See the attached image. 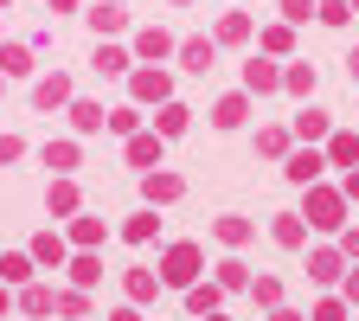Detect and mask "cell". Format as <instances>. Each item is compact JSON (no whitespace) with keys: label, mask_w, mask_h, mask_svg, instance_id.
<instances>
[{"label":"cell","mask_w":359,"mask_h":321,"mask_svg":"<svg viewBox=\"0 0 359 321\" xmlns=\"http://www.w3.org/2000/svg\"><path fill=\"white\" fill-rule=\"evenodd\" d=\"M0 277H7V283H26L32 277V257H0Z\"/></svg>","instance_id":"cell-22"},{"label":"cell","mask_w":359,"mask_h":321,"mask_svg":"<svg viewBox=\"0 0 359 321\" xmlns=\"http://www.w3.org/2000/svg\"><path fill=\"white\" fill-rule=\"evenodd\" d=\"M283 84H289V90H314V65H295V71H283Z\"/></svg>","instance_id":"cell-31"},{"label":"cell","mask_w":359,"mask_h":321,"mask_svg":"<svg viewBox=\"0 0 359 321\" xmlns=\"http://www.w3.org/2000/svg\"><path fill=\"white\" fill-rule=\"evenodd\" d=\"M321 167H327V161L314 155V148H295V155H289V180H295V187H314V180H321Z\"/></svg>","instance_id":"cell-4"},{"label":"cell","mask_w":359,"mask_h":321,"mask_svg":"<svg viewBox=\"0 0 359 321\" xmlns=\"http://www.w3.org/2000/svg\"><path fill=\"white\" fill-rule=\"evenodd\" d=\"M276 244H302V218H295V212L276 218Z\"/></svg>","instance_id":"cell-24"},{"label":"cell","mask_w":359,"mask_h":321,"mask_svg":"<svg viewBox=\"0 0 359 321\" xmlns=\"http://www.w3.org/2000/svg\"><path fill=\"white\" fill-rule=\"evenodd\" d=\"M0 315H7V289H0Z\"/></svg>","instance_id":"cell-47"},{"label":"cell","mask_w":359,"mask_h":321,"mask_svg":"<svg viewBox=\"0 0 359 321\" xmlns=\"http://www.w3.org/2000/svg\"><path fill=\"white\" fill-rule=\"evenodd\" d=\"M346 65H353V84H359V52H353V58H346Z\"/></svg>","instance_id":"cell-46"},{"label":"cell","mask_w":359,"mask_h":321,"mask_svg":"<svg viewBox=\"0 0 359 321\" xmlns=\"http://www.w3.org/2000/svg\"><path fill=\"white\" fill-rule=\"evenodd\" d=\"M0 7H7V0H0Z\"/></svg>","instance_id":"cell-50"},{"label":"cell","mask_w":359,"mask_h":321,"mask_svg":"<svg viewBox=\"0 0 359 321\" xmlns=\"http://www.w3.org/2000/svg\"><path fill=\"white\" fill-rule=\"evenodd\" d=\"M128 238L142 244V238H154V212H142V218H128Z\"/></svg>","instance_id":"cell-35"},{"label":"cell","mask_w":359,"mask_h":321,"mask_svg":"<svg viewBox=\"0 0 359 321\" xmlns=\"http://www.w3.org/2000/svg\"><path fill=\"white\" fill-rule=\"evenodd\" d=\"M180 65L187 71H212V39H187L180 45Z\"/></svg>","instance_id":"cell-7"},{"label":"cell","mask_w":359,"mask_h":321,"mask_svg":"<svg viewBox=\"0 0 359 321\" xmlns=\"http://www.w3.org/2000/svg\"><path fill=\"white\" fill-rule=\"evenodd\" d=\"M128 161L135 167H154L161 161V135H135V142H128Z\"/></svg>","instance_id":"cell-10"},{"label":"cell","mask_w":359,"mask_h":321,"mask_svg":"<svg viewBox=\"0 0 359 321\" xmlns=\"http://www.w3.org/2000/svg\"><path fill=\"white\" fill-rule=\"evenodd\" d=\"M71 122H77L83 135H97V129H103L109 116H103V103H71Z\"/></svg>","instance_id":"cell-12"},{"label":"cell","mask_w":359,"mask_h":321,"mask_svg":"<svg viewBox=\"0 0 359 321\" xmlns=\"http://www.w3.org/2000/svg\"><path fill=\"white\" fill-rule=\"evenodd\" d=\"M283 13H289V20H308V13H314V0H283Z\"/></svg>","instance_id":"cell-39"},{"label":"cell","mask_w":359,"mask_h":321,"mask_svg":"<svg viewBox=\"0 0 359 321\" xmlns=\"http://www.w3.org/2000/svg\"><path fill=\"white\" fill-rule=\"evenodd\" d=\"M7 161H20V142H13V135H0V167H7Z\"/></svg>","instance_id":"cell-40"},{"label":"cell","mask_w":359,"mask_h":321,"mask_svg":"<svg viewBox=\"0 0 359 321\" xmlns=\"http://www.w3.org/2000/svg\"><path fill=\"white\" fill-rule=\"evenodd\" d=\"M109 129L116 135H135V110H109Z\"/></svg>","instance_id":"cell-38"},{"label":"cell","mask_w":359,"mask_h":321,"mask_svg":"<svg viewBox=\"0 0 359 321\" xmlns=\"http://www.w3.org/2000/svg\"><path fill=\"white\" fill-rule=\"evenodd\" d=\"M148 199H180V173H148Z\"/></svg>","instance_id":"cell-15"},{"label":"cell","mask_w":359,"mask_h":321,"mask_svg":"<svg viewBox=\"0 0 359 321\" xmlns=\"http://www.w3.org/2000/svg\"><path fill=\"white\" fill-rule=\"evenodd\" d=\"M218 283L224 289H244V263H218Z\"/></svg>","instance_id":"cell-36"},{"label":"cell","mask_w":359,"mask_h":321,"mask_svg":"<svg viewBox=\"0 0 359 321\" xmlns=\"http://www.w3.org/2000/svg\"><path fill=\"white\" fill-rule=\"evenodd\" d=\"M32 257H39V263H65V238H52V232L32 238Z\"/></svg>","instance_id":"cell-17"},{"label":"cell","mask_w":359,"mask_h":321,"mask_svg":"<svg viewBox=\"0 0 359 321\" xmlns=\"http://www.w3.org/2000/svg\"><path fill=\"white\" fill-rule=\"evenodd\" d=\"M295 135H302V142H321V135H327V116L321 110H302L295 116Z\"/></svg>","instance_id":"cell-13"},{"label":"cell","mask_w":359,"mask_h":321,"mask_svg":"<svg viewBox=\"0 0 359 321\" xmlns=\"http://www.w3.org/2000/svg\"><path fill=\"white\" fill-rule=\"evenodd\" d=\"M0 71H7V77H26L32 71V52H26V45H0Z\"/></svg>","instance_id":"cell-11"},{"label":"cell","mask_w":359,"mask_h":321,"mask_svg":"<svg viewBox=\"0 0 359 321\" xmlns=\"http://www.w3.org/2000/svg\"><path fill=\"white\" fill-rule=\"evenodd\" d=\"M180 7H187V0H180Z\"/></svg>","instance_id":"cell-49"},{"label":"cell","mask_w":359,"mask_h":321,"mask_svg":"<svg viewBox=\"0 0 359 321\" xmlns=\"http://www.w3.org/2000/svg\"><path fill=\"white\" fill-rule=\"evenodd\" d=\"M45 167H58V173H71V167H77V148H71V142H52V148H45Z\"/></svg>","instance_id":"cell-19"},{"label":"cell","mask_w":359,"mask_h":321,"mask_svg":"<svg viewBox=\"0 0 359 321\" xmlns=\"http://www.w3.org/2000/svg\"><path fill=\"white\" fill-rule=\"evenodd\" d=\"M269 321H308V315H295V308H276V315H269Z\"/></svg>","instance_id":"cell-42"},{"label":"cell","mask_w":359,"mask_h":321,"mask_svg":"<svg viewBox=\"0 0 359 321\" xmlns=\"http://www.w3.org/2000/svg\"><path fill=\"white\" fill-rule=\"evenodd\" d=\"M346 7H353V13H359V0H346Z\"/></svg>","instance_id":"cell-48"},{"label":"cell","mask_w":359,"mask_h":321,"mask_svg":"<svg viewBox=\"0 0 359 321\" xmlns=\"http://www.w3.org/2000/svg\"><path fill=\"white\" fill-rule=\"evenodd\" d=\"M154 129H161V135H180V129H187V110H180V103H161Z\"/></svg>","instance_id":"cell-18"},{"label":"cell","mask_w":359,"mask_h":321,"mask_svg":"<svg viewBox=\"0 0 359 321\" xmlns=\"http://www.w3.org/2000/svg\"><path fill=\"white\" fill-rule=\"evenodd\" d=\"M346 193H353V199H359V167H346Z\"/></svg>","instance_id":"cell-41"},{"label":"cell","mask_w":359,"mask_h":321,"mask_svg":"<svg viewBox=\"0 0 359 321\" xmlns=\"http://www.w3.org/2000/svg\"><path fill=\"white\" fill-rule=\"evenodd\" d=\"M116 321H142V315H135V308H122V315H116Z\"/></svg>","instance_id":"cell-45"},{"label":"cell","mask_w":359,"mask_h":321,"mask_svg":"<svg viewBox=\"0 0 359 321\" xmlns=\"http://www.w3.org/2000/svg\"><path fill=\"white\" fill-rule=\"evenodd\" d=\"M71 277H77V283H83V289H90V283H97V277H103V263H97V257H90V251H83V257H77V263H71Z\"/></svg>","instance_id":"cell-21"},{"label":"cell","mask_w":359,"mask_h":321,"mask_svg":"<svg viewBox=\"0 0 359 321\" xmlns=\"http://www.w3.org/2000/svg\"><path fill=\"white\" fill-rule=\"evenodd\" d=\"M218 238H224V244H244L250 225H244V218H218Z\"/></svg>","instance_id":"cell-27"},{"label":"cell","mask_w":359,"mask_h":321,"mask_svg":"<svg viewBox=\"0 0 359 321\" xmlns=\"http://www.w3.org/2000/svg\"><path fill=\"white\" fill-rule=\"evenodd\" d=\"M340 212H346V199H340V193H327V187H314V193H308V225H321V232H340Z\"/></svg>","instance_id":"cell-2"},{"label":"cell","mask_w":359,"mask_h":321,"mask_svg":"<svg viewBox=\"0 0 359 321\" xmlns=\"http://www.w3.org/2000/svg\"><path fill=\"white\" fill-rule=\"evenodd\" d=\"M97 71H103V77H122L128 58H122V52H97Z\"/></svg>","instance_id":"cell-30"},{"label":"cell","mask_w":359,"mask_h":321,"mask_svg":"<svg viewBox=\"0 0 359 321\" xmlns=\"http://www.w3.org/2000/svg\"><path fill=\"white\" fill-rule=\"evenodd\" d=\"M187 308H193V315H205V308H218V289H187Z\"/></svg>","instance_id":"cell-32"},{"label":"cell","mask_w":359,"mask_h":321,"mask_svg":"<svg viewBox=\"0 0 359 321\" xmlns=\"http://www.w3.org/2000/svg\"><path fill=\"white\" fill-rule=\"evenodd\" d=\"M52 212H77V187H71V180H58V187H52Z\"/></svg>","instance_id":"cell-25"},{"label":"cell","mask_w":359,"mask_h":321,"mask_svg":"<svg viewBox=\"0 0 359 321\" xmlns=\"http://www.w3.org/2000/svg\"><path fill=\"white\" fill-rule=\"evenodd\" d=\"M244 110H250L244 97H224V103L212 110V122H218V129H238V122H244Z\"/></svg>","instance_id":"cell-14"},{"label":"cell","mask_w":359,"mask_h":321,"mask_svg":"<svg viewBox=\"0 0 359 321\" xmlns=\"http://www.w3.org/2000/svg\"><path fill=\"white\" fill-rule=\"evenodd\" d=\"M314 13H321L327 26H346V20H353V7H346V0H321V7H314Z\"/></svg>","instance_id":"cell-23"},{"label":"cell","mask_w":359,"mask_h":321,"mask_svg":"<svg viewBox=\"0 0 359 321\" xmlns=\"http://www.w3.org/2000/svg\"><path fill=\"white\" fill-rule=\"evenodd\" d=\"M346 257H359V232H346Z\"/></svg>","instance_id":"cell-44"},{"label":"cell","mask_w":359,"mask_h":321,"mask_svg":"<svg viewBox=\"0 0 359 321\" xmlns=\"http://www.w3.org/2000/svg\"><path fill=\"white\" fill-rule=\"evenodd\" d=\"M128 296H135V302H148V296H154V277H148V270H135V277H128Z\"/></svg>","instance_id":"cell-33"},{"label":"cell","mask_w":359,"mask_h":321,"mask_svg":"<svg viewBox=\"0 0 359 321\" xmlns=\"http://www.w3.org/2000/svg\"><path fill=\"white\" fill-rule=\"evenodd\" d=\"M90 26H97V32H116V26H122V7H97V13H90Z\"/></svg>","instance_id":"cell-29"},{"label":"cell","mask_w":359,"mask_h":321,"mask_svg":"<svg viewBox=\"0 0 359 321\" xmlns=\"http://www.w3.org/2000/svg\"><path fill=\"white\" fill-rule=\"evenodd\" d=\"M244 32H250V20H244V13H231V20H224V26H218V39H224V45H238Z\"/></svg>","instance_id":"cell-28"},{"label":"cell","mask_w":359,"mask_h":321,"mask_svg":"<svg viewBox=\"0 0 359 321\" xmlns=\"http://www.w3.org/2000/svg\"><path fill=\"white\" fill-rule=\"evenodd\" d=\"M257 148H263V155H289V135H283V129H263Z\"/></svg>","instance_id":"cell-26"},{"label":"cell","mask_w":359,"mask_h":321,"mask_svg":"<svg viewBox=\"0 0 359 321\" xmlns=\"http://www.w3.org/2000/svg\"><path fill=\"white\" fill-rule=\"evenodd\" d=\"M103 238V218H77V244H97Z\"/></svg>","instance_id":"cell-34"},{"label":"cell","mask_w":359,"mask_h":321,"mask_svg":"<svg viewBox=\"0 0 359 321\" xmlns=\"http://www.w3.org/2000/svg\"><path fill=\"white\" fill-rule=\"evenodd\" d=\"M135 97L142 103H167V77L161 71H135Z\"/></svg>","instance_id":"cell-6"},{"label":"cell","mask_w":359,"mask_h":321,"mask_svg":"<svg viewBox=\"0 0 359 321\" xmlns=\"http://www.w3.org/2000/svg\"><path fill=\"white\" fill-rule=\"evenodd\" d=\"M244 90H250V97H263V90H283V71L269 65V58H250V65H244Z\"/></svg>","instance_id":"cell-3"},{"label":"cell","mask_w":359,"mask_h":321,"mask_svg":"<svg viewBox=\"0 0 359 321\" xmlns=\"http://www.w3.org/2000/svg\"><path fill=\"white\" fill-rule=\"evenodd\" d=\"M308 321H346V302H321V308H314Z\"/></svg>","instance_id":"cell-37"},{"label":"cell","mask_w":359,"mask_h":321,"mask_svg":"<svg viewBox=\"0 0 359 321\" xmlns=\"http://www.w3.org/2000/svg\"><path fill=\"white\" fill-rule=\"evenodd\" d=\"M135 52H142V58H161V52H173V39H167V32H154V26H148V32H142V39H135Z\"/></svg>","instance_id":"cell-16"},{"label":"cell","mask_w":359,"mask_h":321,"mask_svg":"<svg viewBox=\"0 0 359 321\" xmlns=\"http://www.w3.org/2000/svg\"><path fill=\"white\" fill-rule=\"evenodd\" d=\"M161 277L180 283V289H193V277H199V244H173L167 263H161Z\"/></svg>","instance_id":"cell-1"},{"label":"cell","mask_w":359,"mask_h":321,"mask_svg":"<svg viewBox=\"0 0 359 321\" xmlns=\"http://www.w3.org/2000/svg\"><path fill=\"white\" fill-rule=\"evenodd\" d=\"M327 161L334 167H359V135H334V142H327Z\"/></svg>","instance_id":"cell-8"},{"label":"cell","mask_w":359,"mask_h":321,"mask_svg":"<svg viewBox=\"0 0 359 321\" xmlns=\"http://www.w3.org/2000/svg\"><path fill=\"white\" fill-rule=\"evenodd\" d=\"M308 277H314V283H334V277H340V251H314V257H308Z\"/></svg>","instance_id":"cell-9"},{"label":"cell","mask_w":359,"mask_h":321,"mask_svg":"<svg viewBox=\"0 0 359 321\" xmlns=\"http://www.w3.org/2000/svg\"><path fill=\"white\" fill-rule=\"evenodd\" d=\"M32 103H39V110H58V103H71V77H45V84L32 90Z\"/></svg>","instance_id":"cell-5"},{"label":"cell","mask_w":359,"mask_h":321,"mask_svg":"<svg viewBox=\"0 0 359 321\" xmlns=\"http://www.w3.org/2000/svg\"><path fill=\"white\" fill-rule=\"evenodd\" d=\"M20 302H26V315H52V308H58V296H52V289H26Z\"/></svg>","instance_id":"cell-20"},{"label":"cell","mask_w":359,"mask_h":321,"mask_svg":"<svg viewBox=\"0 0 359 321\" xmlns=\"http://www.w3.org/2000/svg\"><path fill=\"white\" fill-rule=\"evenodd\" d=\"M346 296H353V302H359V270H353V277H346Z\"/></svg>","instance_id":"cell-43"}]
</instances>
